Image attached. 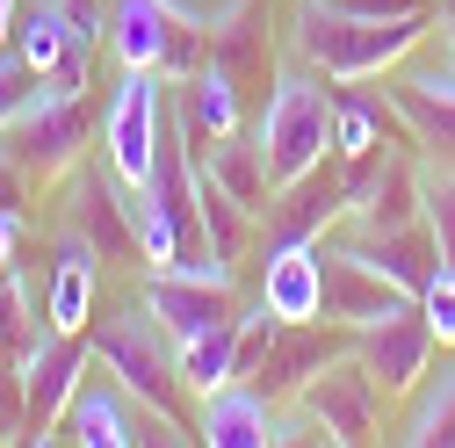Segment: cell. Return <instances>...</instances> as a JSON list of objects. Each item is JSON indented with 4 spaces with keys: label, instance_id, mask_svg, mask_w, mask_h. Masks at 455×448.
Here are the masks:
<instances>
[{
    "label": "cell",
    "instance_id": "cell-25",
    "mask_svg": "<svg viewBox=\"0 0 455 448\" xmlns=\"http://www.w3.org/2000/svg\"><path fill=\"white\" fill-rule=\"evenodd\" d=\"M405 441H427V448H434V441H448V448H455V369H448V376L427 390L419 405H412V420H405Z\"/></svg>",
    "mask_w": 455,
    "mask_h": 448
},
{
    "label": "cell",
    "instance_id": "cell-4",
    "mask_svg": "<svg viewBox=\"0 0 455 448\" xmlns=\"http://www.w3.org/2000/svg\"><path fill=\"white\" fill-rule=\"evenodd\" d=\"M166 73H145V66H124L116 94L101 108V159L116 166L124 188H145L152 166H159V145H166Z\"/></svg>",
    "mask_w": 455,
    "mask_h": 448
},
{
    "label": "cell",
    "instance_id": "cell-15",
    "mask_svg": "<svg viewBox=\"0 0 455 448\" xmlns=\"http://www.w3.org/2000/svg\"><path fill=\"white\" fill-rule=\"evenodd\" d=\"M196 441H210V448H260V441H282V412H275V398L260 383H224L196 412Z\"/></svg>",
    "mask_w": 455,
    "mask_h": 448
},
{
    "label": "cell",
    "instance_id": "cell-2",
    "mask_svg": "<svg viewBox=\"0 0 455 448\" xmlns=\"http://www.w3.org/2000/svg\"><path fill=\"white\" fill-rule=\"evenodd\" d=\"M253 145L267 159L275 188H290L311 166H325L332 159V87H325V73H311V66L275 73L260 116H253Z\"/></svg>",
    "mask_w": 455,
    "mask_h": 448
},
{
    "label": "cell",
    "instance_id": "cell-7",
    "mask_svg": "<svg viewBox=\"0 0 455 448\" xmlns=\"http://www.w3.org/2000/svg\"><path fill=\"white\" fill-rule=\"evenodd\" d=\"M80 383H87L80 332H51V325H44V340H29V355H22V434L44 441L51 427L73 412Z\"/></svg>",
    "mask_w": 455,
    "mask_h": 448
},
{
    "label": "cell",
    "instance_id": "cell-26",
    "mask_svg": "<svg viewBox=\"0 0 455 448\" xmlns=\"http://www.w3.org/2000/svg\"><path fill=\"white\" fill-rule=\"evenodd\" d=\"M412 304H419V318L434 325V340H441V348H455V268H448V260L419 283V297H412Z\"/></svg>",
    "mask_w": 455,
    "mask_h": 448
},
{
    "label": "cell",
    "instance_id": "cell-29",
    "mask_svg": "<svg viewBox=\"0 0 455 448\" xmlns=\"http://www.w3.org/2000/svg\"><path fill=\"white\" fill-rule=\"evenodd\" d=\"M15 15H22V0H0V44L15 36Z\"/></svg>",
    "mask_w": 455,
    "mask_h": 448
},
{
    "label": "cell",
    "instance_id": "cell-16",
    "mask_svg": "<svg viewBox=\"0 0 455 448\" xmlns=\"http://www.w3.org/2000/svg\"><path fill=\"white\" fill-rule=\"evenodd\" d=\"M376 145H412L405 116L390 108V94H355V80L332 87V159H369Z\"/></svg>",
    "mask_w": 455,
    "mask_h": 448
},
{
    "label": "cell",
    "instance_id": "cell-30",
    "mask_svg": "<svg viewBox=\"0 0 455 448\" xmlns=\"http://www.w3.org/2000/svg\"><path fill=\"white\" fill-rule=\"evenodd\" d=\"M441 29H448V59H455V15H441Z\"/></svg>",
    "mask_w": 455,
    "mask_h": 448
},
{
    "label": "cell",
    "instance_id": "cell-14",
    "mask_svg": "<svg viewBox=\"0 0 455 448\" xmlns=\"http://www.w3.org/2000/svg\"><path fill=\"white\" fill-rule=\"evenodd\" d=\"M260 304H267L282 325L325 318V260H318V239H304V246H267V260H260Z\"/></svg>",
    "mask_w": 455,
    "mask_h": 448
},
{
    "label": "cell",
    "instance_id": "cell-10",
    "mask_svg": "<svg viewBox=\"0 0 455 448\" xmlns=\"http://www.w3.org/2000/svg\"><path fill=\"white\" fill-rule=\"evenodd\" d=\"M318 260H325V325L362 332V325L390 318L397 304H412L405 290L390 283V275H376L355 246H339V239H318Z\"/></svg>",
    "mask_w": 455,
    "mask_h": 448
},
{
    "label": "cell",
    "instance_id": "cell-9",
    "mask_svg": "<svg viewBox=\"0 0 455 448\" xmlns=\"http://www.w3.org/2000/svg\"><path fill=\"white\" fill-rule=\"evenodd\" d=\"M73 239L94 246V260H138V224H131V188L116 181V166H80V181H73Z\"/></svg>",
    "mask_w": 455,
    "mask_h": 448
},
{
    "label": "cell",
    "instance_id": "cell-28",
    "mask_svg": "<svg viewBox=\"0 0 455 448\" xmlns=\"http://www.w3.org/2000/svg\"><path fill=\"white\" fill-rule=\"evenodd\" d=\"M15 232H22V217L0 203V268H15V260H8V253H15Z\"/></svg>",
    "mask_w": 455,
    "mask_h": 448
},
{
    "label": "cell",
    "instance_id": "cell-13",
    "mask_svg": "<svg viewBox=\"0 0 455 448\" xmlns=\"http://www.w3.org/2000/svg\"><path fill=\"white\" fill-rule=\"evenodd\" d=\"M347 340H355V332H347V325L325 332V318H311V325H282V340L267 348V362H260L253 383L267 390V398H304V383L347 355Z\"/></svg>",
    "mask_w": 455,
    "mask_h": 448
},
{
    "label": "cell",
    "instance_id": "cell-17",
    "mask_svg": "<svg viewBox=\"0 0 455 448\" xmlns=\"http://www.w3.org/2000/svg\"><path fill=\"white\" fill-rule=\"evenodd\" d=\"M174 22H181V0H116L108 8V51H116V66L159 73L166 44H174Z\"/></svg>",
    "mask_w": 455,
    "mask_h": 448
},
{
    "label": "cell",
    "instance_id": "cell-27",
    "mask_svg": "<svg viewBox=\"0 0 455 448\" xmlns=\"http://www.w3.org/2000/svg\"><path fill=\"white\" fill-rule=\"evenodd\" d=\"M36 87H44V80H36L22 59H8V51H0V138L22 124V108L36 101Z\"/></svg>",
    "mask_w": 455,
    "mask_h": 448
},
{
    "label": "cell",
    "instance_id": "cell-11",
    "mask_svg": "<svg viewBox=\"0 0 455 448\" xmlns=\"http://www.w3.org/2000/svg\"><path fill=\"white\" fill-rule=\"evenodd\" d=\"M339 203H347V166L325 159V166H311L304 181H290V188H275V196H267L260 232H267V246L325 239V224H339Z\"/></svg>",
    "mask_w": 455,
    "mask_h": 448
},
{
    "label": "cell",
    "instance_id": "cell-8",
    "mask_svg": "<svg viewBox=\"0 0 455 448\" xmlns=\"http://www.w3.org/2000/svg\"><path fill=\"white\" fill-rule=\"evenodd\" d=\"M355 355L369 362V376L390 390V398H405V390H419V383H427V369H434L441 340H434V325L419 318V304H397L390 318H376V325H362V332H355Z\"/></svg>",
    "mask_w": 455,
    "mask_h": 448
},
{
    "label": "cell",
    "instance_id": "cell-6",
    "mask_svg": "<svg viewBox=\"0 0 455 448\" xmlns=\"http://www.w3.org/2000/svg\"><path fill=\"white\" fill-rule=\"evenodd\" d=\"M383 398H390V390L369 376V362L362 355H339L332 369H318L304 383V427H318L325 441H376Z\"/></svg>",
    "mask_w": 455,
    "mask_h": 448
},
{
    "label": "cell",
    "instance_id": "cell-20",
    "mask_svg": "<svg viewBox=\"0 0 455 448\" xmlns=\"http://www.w3.org/2000/svg\"><path fill=\"white\" fill-rule=\"evenodd\" d=\"M174 116L188 124V138H232L239 131V80L210 59L203 73L181 80V108H174Z\"/></svg>",
    "mask_w": 455,
    "mask_h": 448
},
{
    "label": "cell",
    "instance_id": "cell-24",
    "mask_svg": "<svg viewBox=\"0 0 455 448\" xmlns=\"http://www.w3.org/2000/svg\"><path fill=\"white\" fill-rule=\"evenodd\" d=\"M419 217H427V232H434L441 260L455 268V166H441V174H419Z\"/></svg>",
    "mask_w": 455,
    "mask_h": 448
},
{
    "label": "cell",
    "instance_id": "cell-12",
    "mask_svg": "<svg viewBox=\"0 0 455 448\" xmlns=\"http://www.w3.org/2000/svg\"><path fill=\"white\" fill-rule=\"evenodd\" d=\"M145 311L174 332V348L224 325V318H239L232 283H203V275H181V268H145Z\"/></svg>",
    "mask_w": 455,
    "mask_h": 448
},
{
    "label": "cell",
    "instance_id": "cell-19",
    "mask_svg": "<svg viewBox=\"0 0 455 448\" xmlns=\"http://www.w3.org/2000/svg\"><path fill=\"white\" fill-rule=\"evenodd\" d=\"M94 275H101L94 246L87 239H66L59 246V268H51V290H44V325L51 332H87V318H94Z\"/></svg>",
    "mask_w": 455,
    "mask_h": 448
},
{
    "label": "cell",
    "instance_id": "cell-1",
    "mask_svg": "<svg viewBox=\"0 0 455 448\" xmlns=\"http://www.w3.org/2000/svg\"><path fill=\"white\" fill-rule=\"evenodd\" d=\"M427 29H434V8L397 15V22H369V15L332 8V0H304L290 15V51H297V66H311L339 87V80H376L390 66H405L427 44Z\"/></svg>",
    "mask_w": 455,
    "mask_h": 448
},
{
    "label": "cell",
    "instance_id": "cell-22",
    "mask_svg": "<svg viewBox=\"0 0 455 448\" xmlns=\"http://www.w3.org/2000/svg\"><path fill=\"white\" fill-rule=\"evenodd\" d=\"M390 108L405 116V138H412V145H427V152H448V159H455V101H448V94L419 87L412 73H397V80H390Z\"/></svg>",
    "mask_w": 455,
    "mask_h": 448
},
{
    "label": "cell",
    "instance_id": "cell-18",
    "mask_svg": "<svg viewBox=\"0 0 455 448\" xmlns=\"http://www.w3.org/2000/svg\"><path fill=\"white\" fill-rule=\"evenodd\" d=\"M73 441H87V448H131V441H152L145 427H138V398L116 383V376H94V383H80V398H73Z\"/></svg>",
    "mask_w": 455,
    "mask_h": 448
},
{
    "label": "cell",
    "instance_id": "cell-5",
    "mask_svg": "<svg viewBox=\"0 0 455 448\" xmlns=\"http://www.w3.org/2000/svg\"><path fill=\"white\" fill-rule=\"evenodd\" d=\"M87 131H94V108H87V87L80 94H66V87H36V101L22 108V124H15V166L22 174H66V166H80V145H87Z\"/></svg>",
    "mask_w": 455,
    "mask_h": 448
},
{
    "label": "cell",
    "instance_id": "cell-21",
    "mask_svg": "<svg viewBox=\"0 0 455 448\" xmlns=\"http://www.w3.org/2000/svg\"><path fill=\"white\" fill-rule=\"evenodd\" d=\"M196 159H203V174H210L224 196H232V203L267 210L275 181H267V159H260V145H239V131H232V138H210V152L196 145Z\"/></svg>",
    "mask_w": 455,
    "mask_h": 448
},
{
    "label": "cell",
    "instance_id": "cell-3",
    "mask_svg": "<svg viewBox=\"0 0 455 448\" xmlns=\"http://www.w3.org/2000/svg\"><path fill=\"white\" fill-rule=\"evenodd\" d=\"M94 362L116 376L138 405H152L159 427H181V348L152 311H116L94 325Z\"/></svg>",
    "mask_w": 455,
    "mask_h": 448
},
{
    "label": "cell",
    "instance_id": "cell-23",
    "mask_svg": "<svg viewBox=\"0 0 455 448\" xmlns=\"http://www.w3.org/2000/svg\"><path fill=\"white\" fill-rule=\"evenodd\" d=\"M181 383L188 390H224V383H239V318H224L210 332H196V340H181Z\"/></svg>",
    "mask_w": 455,
    "mask_h": 448
}]
</instances>
